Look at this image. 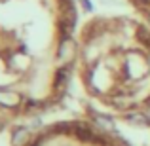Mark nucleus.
I'll return each instance as SVG.
<instances>
[{
  "label": "nucleus",
  "instance_id": "obj_6",
  "mask_svg": "<svg viewBox=\"0 0 150 146\" xmlns=\"http://www.w3.org/2000/svg\"><path fill=\"white\" fill-rule=\"evenodd\" d=\"M148 25H150V11H148Z\"/></svg>",
  "mask_w": 150,
  "mask_h": 146
},
{
  "label": "nucleus",
  "instance_id": "obj_4",
  "mask_svg": "<svg viewBox=\"0 0 150 146\" xmlns=\"http://www.w3.org/2000/svg\"><path fill=\"white\" fill-rule=\"evenodd\" d=\"M127 121H131V123H139V125H146L150 120L146 116H143V114H129Z\"/></svg>",
  "mask_w": 150,
  "mask_h": 146
},
{
  "label": "nucleus",
  "instance_id": "obj_3",
  "mask_svg": "<svg viewBox=\"0 0 150 146\" xmlns=\"http://www.w3.org/2000/svg\"><path fill=\"white\" fill-rule=\"evenodd\" d=\"M0 102L6 104V106H15V104H19V97L15 95V93L2 91V93H0Z\"/></svg>",
  "mask_w": 150,
  "mask_h": 146
},
{
  "label": "nucleus",
  "instance_id": "obj_2",
  "mask_svg": "<svg viewBox=\"0 0 150 146\" xmlns=\"http://www.w3.org/2000/svg\"><path fill=\"white\" fill-rule=\"evenodd\" d=\"M30 140V133L27 131V129H17V131L13 133V146H27Z\"/></svg>",
  "mask_w": 150,
  "mask_h": 146
},
{
  "label": "nucleus",
  "instance_id": "obj_5",
  "mask_svg": "<svg viewBox=\"0 0 150 146\" xmlns=\"http://www.w3.org/2000/svg\"><path fill=\"white\" fill-rule=\"evenodd\" d=\"M146 118L150 120V104H148V112H146Z\"/></svg>",
  "mask_w": 150,
  "mask_h": 146
},
{
  "label": "nucleus",
  "instance_id": "obj_1",
  "mask_svg": "<svg viewBox=\"0 0 150 146\" xmlns=\"http://www.w3.org/2000/svg\"><path fill=\"white\" fill-rule=\"evenodd\" d=\"M76 53V44H74L70 38H65L59 46V59L61 61H70Z\"/></svg>",
  "mask_w": 150,
  "mask_h": 146
}]
</instances>
